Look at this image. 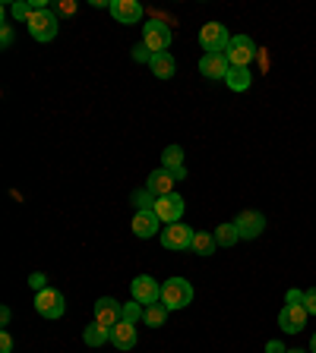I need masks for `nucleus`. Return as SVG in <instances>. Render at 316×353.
Instances as JSON below:
<instances>
[{
  "mask_svg": "<svg viewBox=\"0 0 316 353\" xmlns=\"http://www.w3.org/2000/svg\"><path fill=\"white\" fill-rule=\"evenodd\" d=\"M142 309H146V306H142V303H136V300H133V303H124V309H120V322L136 325L142 319Z\"/></svg>",
  "mask_w": 316,
  "mask_h": 353,
  "instance_id": "nucleus-25",
  "label": "nucleus"
},
{
  "mask_svg": "<svg viewBox=\"0 0 316 353\" xmlns=\"http://www.w3.org/2000/svg\"><path fill=\"white\" fill-rule=\"evenodd\" d=\"M35 309H38V315H45V319H60L63 309H67V300H63L60 291L47 287V291L35 293Z\"/></svg>",
  "mask_w": 316,
  "mask_h": 353,
  "instance_id": "nucleus-6",
  "label": "nucleus"
},
{
  "mask_svg": "<svg viewBox=\"0 0 316 353\" xmlns=\"http://www.w3.org/2000/svg\"><path fill=\"white\" fill-rule=\"evenodd\" d=\"M284 353H307V350H297V347H294V350H284Z\"/></svg>",
  "mask_w": 316,
  "mask_h": 353,
  "instance_id": "nucleus-37",
  "label": "nucleus"
},
{
  "mask_svg": "<svg viewBox=\"0 0 316 353\" xmlns=\"http://www.w3.org/2000/svg\"><path fill=\"white\" fill-rule=\"evenodd\" d=\"M149 70H152V76L155 79H171L174 70H177V63H174L171 54H155L149 60Z\"/></svg>",
  "mask_w": 316,
  "mask_h": 353,
  "instance_id": "nucleus-18",
  "label": "nucleus"
},
{
  "mask_svg": "<svg viewBox=\"0 0 316 353\" xmlns=\"http://www.w3.org/2000/svg\"><path fill=\"white\" fill-rule=\"evenodd\" d=\"M193 252H196V256H212V252H218L215 234H196L193 236Z\"/></svg>",
  "mask_w": 316,
  "mask_h": 353,
  "instance_id": "nucleus-24",
  "label": "nucleus"
},
{
  "mask_svg": "<svg viewBox=\"0 0 316 353\" xmlns=\"http://www.w3.org/2000/svg\"><path fill=\"white\" fill-rule=\"evenodd\" d=\"M253 57H256V45H253V38H247V35H234V38H231V47H228L231 66H247V70H250Z\"/></svg>",
  "mask_w": 316,
  "mask_h": 353,
  "instance_id": "nucleus-9",
  "label": "nucleus"
},
{
  "mask_svg": "<svg viewBox=\"0 0 316 353\" xmlns=\"http://www.w3.org/2000/svg\"><path fill=\"white\" fill-rule=\"evenodd\" d=\"M57 10H60V13H67V16H73V13H76V0H63Z\"/></svg>",
  "mask_w": 316,
  "mask_h": 353,
  "instance_id": "nucleus-33",
  "label": "nucleus"
},
{
  "mask_svg": "<svg viewBox=\"0 0 316 353\" xmlns=\"http://www.w3.org/2000/svg\"><path fill=\"white\" fill-rule=\"evenodd\" d=\"M237 240H240V230H237L234 221H231V224H221V228H215V243H218V246H234Z\"/></svg>",
  "mask_w": 316,
  "mask_h": 353,
  "instance_id": "nucleus-23",
  "label": "nucleus"
},
{
  "mask_svg": "<svg viewBox=\"0 0 316 353\" xmlns=\"http://www.w3.org/2000/svg\"><path fill=\"white\" fill-rule=\"evenodd\" d=\"M284 350H288V347H284L282 341H269L266 344V353H284Z\"/></svg>",
  "mask_w": 316,
  "mask_h": 353,
  "instance_id": "nucleus-34",
  "label": "nucleus"
},
{
  "mask_svg": "<svg viewBox=\"0 0 316 353\" xmlns=\"http://www.w3.org/2000/svg\"><path fill=\"white\" fill-rule=\"evenodd\" d=\"M133 202H136V208H139V212H142V208H155V196H152L149 189H146V193H136Z\"/></svg>",
  "mask_w": 316,
  "mask_h": 353,
  "instance_id": "nucleus-26",
  "label": "nucleus"
},
{
  "mask_svg": "<svg viewBox=\"0 0 316 353\" xmlns=\"http://www.w3.org/2000/svg\"><path fill=\"white\" fill-rule=\"evenodd\" d=\"M130 293H133V300H136V303H142V306L161 303V284H155V278H149V275L133 278V284H130Z\"/></svg>",
  "mask_w": 316,
  "mask_h": 353,
  "instance_id": "nucleus-7",
  "label": "nucleus"
},
{
  "mask_svg": "<svg viewBox=\"0 0 316 353\" xmlns=\"http://www.w3.org/2000/svg\"><path fill=\"white\" fill-rule=\"evenodd\" d=\"M108 10L120 25H136V23H142V16H146L136 0H111Z\"/></svg>",
  "mask_w": 316,
  "mask_h": 353,
  "instance_id": "nucleus-11",
  "label": "nucleus"
},
{
  "mask_svg": "<svg viewBox=\"0 0 316 353\" xmlns=\"http://www.w3.org/2000/svg\"><path fill=\"white\" fill-rule=\"evenodd\" d=\"M25 25H29V35L35 41H51L57 35V29H60L54 10H32V16L25 19Z\"/></svg>",
  "mask_w": 316,
  "mask_h": 353,
  "instance_id": "nucleus-2",
  "label": "nucleus"
},
{
  "mask_svg": "<svg viewBox=\"0 0 316 353\" xmlns=\"http://www.w3.org/2000/svg\"><path fill=\"white\" fill-rule=\"evenodd\" d=\"M10 13H13L16 19H29V16H32V3L19 0V3H13V7H10Z\"/></svg>",
  "mask_w": 316,
  "mask_h": 353,
  "instance_id": "nucleus-27",
  "label": "nucleus"
},
{
  "mask_svg": "<svg viewBox=\"0 0 316 353\" xmlns=\"http://www.w3.org/2000/svg\"><path fill=\"white\" fill-rule=\"evenodd\" d=\"M10 45H13V29L3 25V29H0V47H10Z\"/></svg>",
  "mask_w": 316,
  "mask_h": 353,
  "instance_id": "nucleus-31",
  "label": "nucleus"
},
{
  "mask_svg": "<svg viewBox=\"0 0 316 353\" xmlns=\"http://www.w3.org/2000/svg\"><path fill=\"white\" fill-rule=\"evenodd\" d=\"M161 167H168V171H181L183 167V149L181 145H168L165 151H161Z\"/></svg>",
  "mask_w": 316,
  "mask_h": 353,
  "instance_id": "nucleus-22",
  "label": "nucleus"
},
{
  "mask_svg": "<svg viewBox=\"0 0 316 353\" xmlns=\"http://www.w3.org/2000/svg\"><path fill=\"white\" fill-rule=\"evenodd\" d=\"M161 303L168 309H183L193 303V284L183 281V278H168L161 284Z\"/></svg>",
  "mask_w": 316,
  "mask_h": 353,
  "instance_id": "nucleus-1",
  "label": "nucleus"
},
{
  "mask_svg": "<svg viewBox=\"0 0 316 353\" xmlns=\"http://www.w3.org/2000/svg\"><path fill=\"white\" fill-rule=\"evenodd\" d=\"M168 313H171V309H168L165 303H152V306L142 309V322L149 325V328H161L165 319H168Z\"/></svg>",
  "mask_w": 316,
  "mask_h": 353,
  "instance_id": "nucleus-20",
  "label": "nucleus"
},
{
  "mask_svg": "<svg viewBox=\"0 0 316 353\" xmlns=\"http://www.w3.org/2000/svg\"><path fill=\"white\" fill-rule=\"evenodd\" d=\"M174 180H177V177H174V173L168 171V167H158V171H152V173H149V180H146V189H149V193H152L155 199L171 196V193H174Z\"/></svg>",
  "mask_w": 316,
  "mask_h": 353,
  "instance_id": "nucleus-12",
  "label": "nucleus"
},
{
  "mask_svg": "<svg viewBox=\"0 0 316 353\" xmlns=\"http://www.w3.org/2000/svg\"><path fill=\"white\" fill-rule=\"evenodd\" d=\"M234 224L240 230V240H256L262 234V228H266V218L260 212H240Z\"/></svg>",
  "mask_w": 316,
  "mask_h": 353,
  "instance_id": "nucleus-14",
  "label": "nucleus"
},
{
  "mask_svg": "<svg viewBox=\"0 0 316 353\" xmlns=\"http://www.w3.org/2000/svg\"><path fill=\"white\" fill-rule=\"evenodd\" d=\"M199 45H203L205 54H228L231 35L221 23H205L203 29H199Z\"/></svg>",
  "mask_w": 316,
  "mask_h": 353,
  "instance_id": "nucleus-3",
  "label": "nucleus"
},
{
  "mask_svg": "<svg viewBox=\"0 0 316 353\" xmlns=\"http://www.w3.org/2000/svg\"><path fill=\"white\" fill-rule=\"evenodd\" d=\"M310 353H316V331H313V338H310Z\"/></svg>",
  "mask_w": 316,
  "mask_h": 353,
  "instance_id": "nucleus-36",
  "label": "nucleus"
},
{
  "mask_svg": "<svg viewBox=\"0 0 316 353\" xmlns=\"http://www.w3.org/2000/svg\"><path fill=\"white\" fill-rule=\"evenodd\" d=\"M142 45L149 47L152 54H168L171 47V25L168 23H146L142 25Z\"/></svg>",
  "mask_w": 316,
  "mask_h": 353,
  "instance_id": "nucleus-5",
  "label": "nucleus"
},
{
  "mask_svg": "<svg viewBox=\"0 0 316 353\" xmlns=\"http://www.w3.org/2000/svg\"><path fill=\"white\" fill-rule=\"evenodd\" d=\"M288 303H304V293H300V291H288Z\"/></svg>",
  "mask_w": 316,
  "mask_h": 353,
  "instance_id": "nucleus-35",
  "label": "nucleus"
},
{
  "mask_svg": "<svg viewBox=\"0 0 316 353\" xmlns=\"http://www.w3.org/2000/svg\"><path fill=\"white\" fill-rule=\"evenodd\" d=\"M193 228H187V224H165L161 228V246L165 249H174V252H187V249H193Z\"/></svg>",
  "mask_w": 316,
  "mask_h": 353,
  "instance_id": "nucleus-4",
  "label": "nucleus"
},
{
  "mask_svg": "<svg viewBox=\"0 0 316 353\" xmlns=\"http://www.w3.org/2000/svg\"><path fill=\"white\" fill-rule=\"evenodd\" d=\"M29 284H32V291H35V293L47 291V275H41V271H35V275L29 278Z\"/></svg>",
  "mask_w": 316,
  "mask_h": 353,
  "instance_id": "nucleus-29",
  "label": "nucleus"
},
{
  "mask_svg": "<svg viewBox=\"0 0 316 353\" xmlns=\"http://www.w3.org/2000/svg\"><path fill=\"white\" fill-rule=\"evenodd\" d=\"M0 353H13V338H10V331H0Z\"/></svg>",
  "mask_w": 316,
  "mask_h": 353,
  "instance_id": "nucleus-30",
  "label": "nucleus"
},
{
  "mask_svg": "<svg viewBox=\"0 0 316 353\" xmlns=\"http://www.w3.org/2000/svg\"><path fill=\"white\" fill-rule=\"evenodd\" d=\"M133 57H136V60H152V57H155V54H152V51H149V47H146V45H139V47H136V51H133Z\"/></svg>",
  "mask_w": 316,
  "mask_h": 353,
  "instance_id": "nucleus-32",
  "label": "nucleus"
},
{
  "mask_svg": "<svg viewBox=\"0 0 316 353\" xmlns=\"http://www.w3.org/2000/svg\"><path fill=\"white\" fill-rule=\"evenodd\" d=\"M225 82H228L231 92H247V88H250V70H247V66H231Z\"/></svg>",
  "mask_w": 316,
  "mask_h": 353,
  "instance_id": "nucleus-19",
  "label": "nucleus"
},
{
  "mask_svg": "<svg viewBox=\"0 0 316 353\" xmlns=\"http://www.w3.org/2000/svg\"><path fill=\"white\" fill-rule=\"evenodd\" d=\"M120 303L114 297H102L98 303H95V322L104 325V328H114V325L120 322Z\"/></svg>",
  "mask_w": 316,
  "mask_h": 353,
  "instance_id": "nucleus-13",
  "label": "nucleus"
},
{
  "mask_svg": "<svg viewBox=\"0 0 316 353\" xmlns=\"http://www.w3.org/2000/svg\"><path fill=\"white\" fill-rule=\"evenodd\" d=\"M111 344L117 347V350H133L136 347V325L117 322L114 328H111Z\"/></svg>",
  "mask_w": 316,
  "mask_h": 353,
  "instance_id": "nucleus-17",
  "label": "nucleus"
},
{
  "mask_svg": "<svg viewBox=\"0 0 316 353\" xmlns=\"http://www.w3.org/2000/svg\"><path fill=\"white\" fill-rule=\"evenodd\" d=\"M152 212L158 215V221H161V224H177V221L183 218V199L177 196V193L161 196V199H155V208H152Z\"/></svg>",
  "mask_w": 316,
  "mask_h": 353,
  "instance_id": "nucleus-10",
  "label": "nucleus"
},
{
  "mask_svg": "<svg viewBox=\"0 0 316 353\" xmlns=\"http://www.w3.org/2000/svg\"><path fill=\"white\" fill-rule=\"evenodd\" d=\"M228 70H231L228 54H205L203 60H199V73H203L205 79H225Z\"/></svg>",
  "mask_w": 316,
  "mask_h": 353,
  "instance_id": "nucleus-15",
  "label": "nucleus"
},
{
  "mask_svg": "<svg viewBox=\"0 0 316 353\" xmlns=\"http://www.w3.org/2000/svg\"><path fill=\"white\" fill-rule=\"evenodd\" d=\"M300 306L307 309L310 315H316V287H310V291H304V303Z\"/></svg>",
  "mask_w": 316,
  "mask_h": 353,
  "instance_id": "nucleus-28",
  "label": "nucleus"
},
{
  "mask_svg": "<svg viewBox=\"0 0 316 353\" xmlns=\"http://www.w3.org/2000/svg\"><path fill=\"white\" fill-rule=\"evenodd\" d=\"M307 309L300 306V303H288V306L278 313V328L284 331V334H300L304 331V325H307Z\"/></svg>",
  "mask_w": 316,
  "mask_h": 353,
  "instance_id": "nucleus-8",
  "label": "nucleus"
},
{
  "mask_svg": "<svg viewBox=\"0 0 316 353\" xmlns=\"http://www.w3.org/2000/svg\"><path fill=\"white\" fill-rule=\"evenodd\" d=\"M82 341H86L89 347H102L104 341H111V328H104V325L92 322L86 331H82Z\"/></svg>",
  "mask_w": 316,
  "mask_h": 353,
  "instance_id": "nucleus-21",
  "label": "nucleus"
},
{
  "mask_svg": "<svg viewBox=\"0 0 316 353\" xmlns=\"http://www.w3.org/2000/svg\"><path fill=\"white\" fill-rule=\"evenodd\" d=\"M158 228H161V221H158V215L152 212V208H142V212H136V218H133V234L139 236V240H149V236H155Z\"/></svg>",
  "mask_w": 316,
  "mask_h": 353,
  "instance_id": "nucleus-16",
  "label": "nucleus"
}]
</instances>
